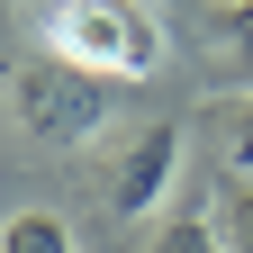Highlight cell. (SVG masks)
I'll return each instance as SVG.
<instances>
[{"instance_id":"52a82bcc","label":"cell","mask_w":253,"mask_h":253,"mask_svg":"<svg viewBox=\"0 0 253 253\" xmlns=\"http://www.w3.org/2000/svg\"><path fill=\"white\" fill-rule=\"evenodd\" d=\"M208 45L226 54V63H244V73H253V0H226V9L208 18Z\"/></svg>"},{"instance_id":"3957f363","label":"cell","mask_w":253,"mask_h":253,"mask_svg":"<svg viewBox=\"0 0 253 253\" xmlns=\"http://www.w3.org/2000/svg\"><path fill=\"white\" fill-rule=\"evenodd\" d=\"M172 172H181V126H145L118 154V172H109V208L118 217H154L172 199Z\"/></svg>"},{"instance_id":"5b68a950","label":"cell","mask_w":253,"mask_h":253,"mask_svg":"<svg viewBox=\"0 0 253 253\" xmlns=\"http://www.w3.org/2000/svg\"><path fill=\"white\" fill-rule=\"evenodd\" d=\"M0 253H73V226H63L54 208H18L9 226H0Z\"/></svg>"},{"instance_id":"277c9868","label":"cell","mask_w":253,"mask_h":253,"mask_svg":"<svg viewBox=\"0 0 253 253\" xmlns=\"http://www.w3.org/2000/svg\"><path fill=\"white\" fill-rule=\"evenodd\" d=\"M199 126L217 136V154H226V172H235V181H253V90H244V100H217V109H208Z\"/></svg>"},{"instance_id":"ba28073f","label":"cell","mask_w":253,"mask_h":253,"mask_svg":"<svg viewBox=\"0 0 253 253\" xmlns=\"http://www.w3.org/2000/svg\"><path fill=\"white\" fill-rule=\"evenodd\" d=\"M154 253H226V244H217V217L208 208H181L172 226L154 235Z\"/></svg>"},{"instance_id":"6da1fadb","label":"cell","mask_w":253,"mask_h":253,"mask_svg":"<svg viewBox=\"0 0 253 253\" xmlns=\"http://www.w3.org/2000/svg\"><path fill=\"white\" fill-rule=\"evenodd\" d=\"M37 37L45 54L63 63H82V73H100V82H154L163 73V18L145 9V0H45L37 9Z\"/></svg>"},{"instance_id":"8992f818","label":"cell","mask_w":253,"mask_h":253,"mask_svg":"<svg viewBox=\"0 0 253 253\" xmlns=\"http://www.w3.org/2000/svg\"><path fill=\"white\" fill-rule=\"evenodd\" d=\"M208 217H217V244L226 253H253V181H226L208 199Z\"/></svg>"},{"instance_id":"7a4b0ae2","label":"cell","mask_w":253,"mask_h":253,"mask_svg":"<svg viewBox=\"0 0 253 253\" xmlns=\"http://www.w3.org/2000/svg\"><path fill=\"white\" fill-rule=\"evenodd\" d=\"M118 109V82L100 73H82V63H63V54H27L18 73H9V118H18V136H37V145H90L109 126Z\"/></svg>"}]
</instances>
